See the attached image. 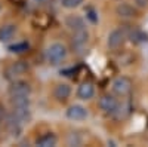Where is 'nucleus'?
Here are the masks:
<instances>
[{"instance_id":"22","label":"nucleus","mask_w":148,"mask_h":147,"mask_svg":"<svg viewBox=\"0 0 148 147\" xmlns=\"http://www.w3.org/2000/svg\"><path fill=\"white\" fill-rule=\"evenodd\" d=\"M0 10H2V5H0Z\"/></svg>"},{"instance_id":"17","label":"nucleus","mask_w":148,"mask_h":147,"mask_svg":"<svg viewBox=\"0 0 148 147\" xmlns=\"http://www.w3.org/2000/svg\"><path fill=\"white\" fill-rule=\"evenodd\" d=\"M27 49H28V43H27V42H19V43H15V45L9 46V51H10V52H16V54L25 52Z\"/></svg>"},{"instance_id":"19","label":"nucleus","mask_w":148,"mask_h":147,"mask_svg":"<svg viewBox=\"0 0 148 147\" xmlns=\"http://www.w3.org/2000/svg\"><path fill=\"white\" fill-rule=\"evenodd\" d=\"M135 5L138 8H147L148 6V0H135Z\"/></svg>"},{"instance_id":"3","label":"nucleus","mask_w":148,"mask_h":147,"mask_svg":"<svg viewBox=\"0 0 148 147\" xmlns=\"http://www.w3.org/2000/svg\"><path fill=\"white\" fill-rule=\"evenodd\" d=\"M132 88H133V83L127 76H119L111 83V91H113V94L117 97H121V98L127 97L132 92Z\"/></svg>"},{"instance_id":"11","label":"nucleus","mask_w":148,"mask_h":147,"mask_svg":"<svg viewBox=\"0 0 148 147\" xmlns=\"http://www.w3.org/2000/svg\"><path fill=\"white\" fill-rule=\"evenodd\" d=\"M116 14H117V17L125 18V19L135 18V17H136V8L132 6L130 3L123 2V3H119V5H117V8H116Z\"/></svg>"},{"instance_id":"8","label":"nucleus","mask_w":148,"mask_h":147,"mask_svg":"<svg viewBox=\"0 0 148 147\" xmlns=\"http://www.w3.org/2000/svg\"><path fill=\"white\" fill-rule=\"evenodd\" d=\"M125 39H126V33L120 30V28H116L113 30L108 37H107V46L108 49H111V51H116V49H119L123 43H125Z\"/></svg>"},{"instance_id":"14","label":"nucleus","mask_w":148,"mask_h":147,"mask_svg":"<svg viewBox=\"0 0 148 147\" xmlns=\"http://www.w3.org/2000/svg\"><path fill=\"white\" fill-rule=\"evenodd\" d=\"M56 143H58V137L53 132H45L43 135H40L36 140L34 144L39 147H53V146H56Z\"/></svg>"},{"instance_id":"21","label":"nucleus","mask_w":148,"mask_h":147,"mask_svg":"<svg viewBox=\"0 0 148 147\" xmlns=\"http://www.w3.org/2000/svg\"><path fill=\"white\" fill-rule=\"evenodd\" d=\"M3 117H5V112H3V108L0 107V125H2V122H3Z\"/></svg>"},{"instance_id":"16","label":"nucleus","mask_w":148,"mask_h":147,"mask_svg":"<svg viewBox=\"0 0 148 147\" xmlns=\"http://www.w3.org/2000/svg\"><path fill=\"white\" fill-rule=\"evenodd\" d=\"M59 3L65 9H76V8L82 6L83 0H59Z\"/></svg>"},{"instance_id":"15","label":"nucleus","mask_w":148,"mask_h":147,"mask_svg":"<svg viewBox=\"0 0 148 147\" xmlns=\"http://www.w3.org/2000/svg\"><path fill=\"white\" fill-rule=\"evenodd\" d=\"M129 37L135 43H145V42H148V34L144 33V31H141V30H133L130 33Z\"/></svg>"},{"instance_id":"9","label":"nucleus","mask_w":148,"mask_h":147,"mask_svg":"<svg viewBox=\"0 0 148 147\" xmlns=\"http://www.w3.org/2000/svg\"><path fill=\"white\" fill-rule=\"evenodd\" d=\"M77 98L82 101H89L92 100V98L95 97V86H93V83L90 82H83L79 85V88H77V92H76Z\"/></svg>"},{"instance_id":"20","label":"nucleus","mask_w":148,"mask_h":147,"mask_svg":"<svg viewBox=\"0 0 148 147\" xmlns=\"http://www.w3.org/2000/svg\"><path fill=\"white\" fill-rule=\"evenodd\" d=\"M34 3H36V5H39V6H43V5L49 3V0H34Z\"/></svg>"},{"instance_id":"1","label":"nucleus","mask_w":148,"mask_h":147,"mask_svg":"<svg viewBox=\"0 0 148 147\" xmlns=\"http://www.w3.org/2000/svg\"><path fill=\"white\" fill-rule=\"evenodd\" d=\"M45 55H46V61L51 66H59L67 59L68 49H67L65 45L59 43V42H55V43H51L47 46Z\"/></svg>"},{"instance_id":"4","label":"nucleus","mask_w":148,"mask_h":147,"mask_svg":"<svg viewBox=\"0 0 148 147\" xmlns=\"http://www.w3.org/2000/svg\"><path fill=\"white\" fill-rule=\"evenodd\" d=\"M89 31L83 28V30H77V31H73V39H71V43H73V49L76 51L77 54H83L88 48V43H89Z\"/></svg>"},{"instance_id":"5","label":"nucleus","mask_w":148,"mask_h":147,"mask_svg":"<svg viewBox=\"0 0 148 147\" xmlns=\"http://www.w3.org/2000/svg\"><path fill=\"white\" fill-rule=\"evenodd\" d=\"M99 108L105 115H114L119 110V101L114 94H104L99 98Z\"/></svg>"},{"instance_id":"10","label":"nucleus","mask_w":148,"mask_h":147,"mask_svg":"<svg viewBox=\"0 0 148 147\" xmlns=\"http://www.w3.org/2000/svg\"><path fill=\"white\" fill-rule=\"evenodd\" d=\"M71 95V86L68 83H58L53 89V98L58 103H65Z\"/></svg>"},{"instance_id":"13","label":"nucleus","mask_w":148,"mask_h":147,"mask_svg":"<svg viewBox=\"0 0 148 147\" xmlns=\"http://www.w3.org/2000/svg\"><path fill=\"white\" fill-rule=\"evenodd\" d=\"M15 34H16V26L15 24H5V26L0 27V42L2 43L10 42L15 37Z\"/></svg>"},{"instance_id":"18","label":"nucleus","mask_w":148,"mask_h":147,"mask_svg":"<svg viewBox=\"0 0 148 147\" xmlns=\"http://www.w3.org/2000/svg\"><path fill=\"white\" fill-rule=\"evenodd\" d=\"M86 18H88L90 22H98V15H96V12H95V9H92V8H89V9H86Z\"/></svg>"},{"instance_id":"2","label":"nucleus","mask_w":148,"mask_h":147,"mask_svg":"<svg viewBox=\"0 0 148 147\" xmlns=\"http://www.w3.org/2000/svg\"><path fill=\"white\" fill-rule=\"evenodd\" d=\"M8 94L10 98H18V97H30L31 95V85L25 80L21 79H15L10 80L9 88H8Z\"/></svg>"},{"instance_id":"12","label":"nucleus","mask_w":148,"mask_h":147,"mask_svg":"<svg viewBox=\"0 0 148 147\" xmlns=\"http://www.w3.org/2000/svg\"><path fill=\"white\" fill-rule=\"evenodd\" d=\"M65 26L71 31H77V30L86 28V22H84V19L80 15H68L65 18Z\"/></svg>"},{"instance_id":"7","label":"nucleus","mask_w":148,"mask_h":147,"mask_svg":"<svg viewBox=\"0 0 148 147\" xmlns=\"http://www.w3.org/2000/svg\"><path fill=\"white\" fill-rule=\"evenodd\" d=\"M28 71V64L25 61H15L6 68V77L10 80H15L21 76H24Z\"/></svg>"},{"instance_id":"6","label":"nucleus","mask_w":148,"mask_h":147,"mask_svg":"<svg viewBox=\"0 0 148 147\" xmlns=\"http://www.w3.org/2000/svg\"><path fill=\"white\" fill-rule=\"evenodd\" d=\"M65 116H67V119H70L73 122H82V120L88 119L89 112H88V108L82 104H71L65 110Z\"/></svg>"}]
</instances>
